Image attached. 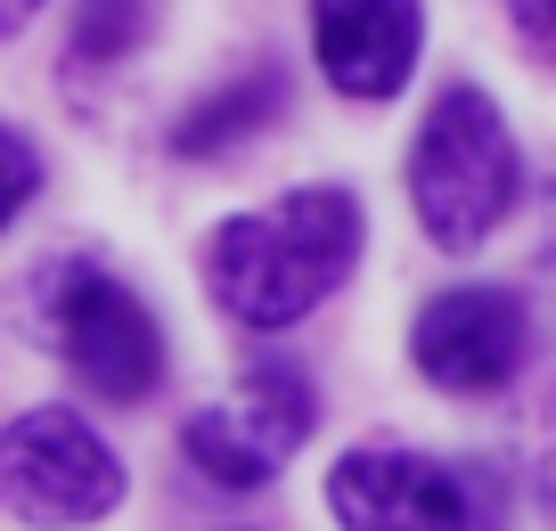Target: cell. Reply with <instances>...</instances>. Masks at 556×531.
Wrapping results in <instances>:
<instances>
[{
    "mask_svg": "<svg viewBox=\"0 0 556 531\" xmlns=\"http://www.w3.org/2000/svg\"><path fill=\"white\" fill-rule=\"evenodd\" d=\"M361 262V205L352 189H295L262 213L213 229L205 287L229 319L245 327H295L303 311H319Z\"/></svg>",
    "mask_w": 556,
    "mask_h": 531,
    "instance_id": "obj_1",
    "label": "cell"
},
{
    "mask_svg": "<svg viewBox=\"0 0 556 531\" xmlns=\"http://www.w3.org/2000/svg\"><path fill=\"white\" fill-rule=\"evenodd\" d=\"M516 189H523V155H516V139H507L500 106L475 83L442 90L426 131H417V155H409V205H417V222H426V238H434L442 254H475V245L507 222Z\"/></svg>",
    "mask_w": 556,
    "mask_h": 531,
    "instance_id": "obj_2",
    "label": "cell"
},
{
    "mask_svg": "<svg viewBox=\"0 0 556 531\" xmlns=\"http://www.w3.org/2000/svg\"><path fill=\"white\" fill-rule=\"evenodd\" d=\"M34 327L106 401H148L164 377V336L148 319V303L131 287H115L99 262H50L34 287Z\"/></svg>",
    "mask_w": 556,
    "mask_h": 531,
    "instance_id": "obj_3",
    "label": "cell"
},
{
    "mask_svg": "<svg viewBox=\"0 0 556 531\" xmlns=\"http://www.w3.org/2000/svg\"><path fill=\"white\" fill-rule=\"evenodd\" d=\"M312 417H319L312 377H303L295 361H262V368H245L213 409H197L189 426H180V458L205 482H222V491H262V482L303 450Z\"/></svg>",
    "mask_w": 556,
    "mask_h": 531,
    "instance_id": "obj_4",
    "label": "cell"
},
{
    "mask_svg": "<svg viewBox=\"0 0 556 531\" xmlns=\"http://www.w3.org/2000/svg\"><path fill=\"white\" fill-rule=\"evenodd\" d=\"M0 507L17 523H99L123 507V458L74 409H25L0 426Z\"/></svg>",
    "mask_w": 556,
    "mask_h": 531,
    "instance_id": "obj_5",
    "label": "cell"
},
{
    "mask_svg": "<svg viewBox=\"0 0 556 531\" xmlns=\"http://www.w3.org/2000/svg\"><path fill=\"white\" fill-rule=\"evenodd\" d=\"M328 507L344 531H475L467 482L417 450H344L328 475Z\"/></svg>",
    "mask_w": 556,
    "mask_h": 531,
    "instance_id": "obj_6",
    "label": "cell"
},
{
    "mask_svg": "<svg viewBox=\"0 0 556 531\" xmlns=\"http://www.w3.org/2000/svg\"><path fill=\"white\" fill-rule=\"evenodd\" d=\"M523 303L507 287H451L417 311L409 327V361L442 384V393H500L523 368Z\"/></svg>",
    "mask_w": 556,
    "mask_h": 531,
    "instance_id": "obj_7",
    "label": "cell"
},
{
    "mask_svg": "<svg viewBox=\"0 0 556 531\" xmlns=\"http://www.w3.org/2000/svg\"><path fill=\"white\" fill-rule=\"evenodd\" d=\"M417 0H312V50L344 99H393L417 66Z\"/></svg>",
    "mask_w": 556,
    "mask_h": 531,
    "instance_id": "obj_8",
    "label": "cell"
},
{
    "mask_svg": "<svg viewBox=\"0 0 556 531\" xmlns=\"http://www.w3.org/2000/svg\"><path fill=\"white\" fill-rule=\"evenodd\" d=\"M270 106H278V74L262 66V74H245V83H229L222 99H205L197 115H180V123H173V148H180V155H222L229 139L262 131V123H270Z\"/></svg>",
    "mask_w": 556,
    "mask_h": 531,
    "instance_id": "obj_9",
    "label": "cell"
},
{
    "mask_svg": "<svg viewBox=\"0 0 556 531\" xmlns=\"http://www.w3.org/2000/svg\"><path fill=\"white\" fill-rule=\"evenodd\" d=\"M148 34V0H83V17H74V50L99 66V58H123L131 41Z\"/></svg>",
    "mask_w": 556,
    "mask_h": 531,
    "instance_id": "obj_10",
    "label": "cell"
},
{
    "mask_svg": "<svg viewBox=\"0 0 556 531\" xmlns=\"http://www.w3.org/2000/svg\"><path fill=\"white\" fill-rule=\"evenodd\" d=\"M34 189H41V155L25 148V139L9 131V123H0V222H17Z\"/></svg>",
    "mask_w": 556,
    "mask_h": 531,
    "instance_id": "obj_11",
    "label": "cell"
},
{
    "mask_svg": "<svg viewBox=\"0 0 556 531\" xmlns=\"http://www.w3.org/2000/svg\"><path fill=\"white\" fill-rule=\"evenodd\" d=\"M507 25L523 34V50L556 74V0H507Z\"/></svg>",
    "mask_w": 556,
    "mask_h": 531,
    "instance_id": "obj_12",
    "label": "cell"
},
{
    "mask_svg": "<svg viewBox=\"0 0 556 531\" xmlns=\"http://www.w3.org/2000/svg\"><path fill=\"white\" fill-rule=\"evenodd\" d=\"M34 9H41V0H0V34H17V25L34 17Z\"/></svg>",
    "mask_w": 556,
    "mask_h": 531,
    "instance_id": "obj_13",
    "label": "cell"
}]
</instances>
